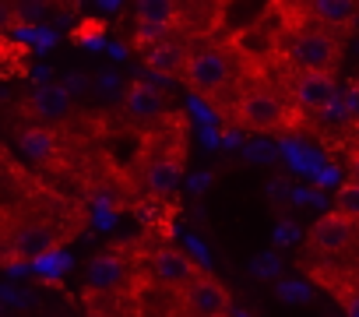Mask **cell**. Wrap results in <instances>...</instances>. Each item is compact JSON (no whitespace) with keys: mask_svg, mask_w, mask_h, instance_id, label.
Here are the masks:
<instances>
[{"mask_svg":"<svg viewBox=\"0 0 359 317\" xmlns=\"http://www.w3.org/2000/svg\"><path fill=\"white\" fill-rule=\"evenodd\" d=\"M184 310L215 317V313H229L233 306H229V292H226L222 282H215L212 275H194L184 285Z\"/></svg>","mask_w":359,"mask_h":317,"instance_id":"6da1fadb","label":"cell"},{"mask_svg":"<svg viewBox=\"0 0 359 317\" xmlns=\"http://www.w3.org/2000/svg\"><path fill=\"white\" fill-rule=\"evenodd\" d=\"M334 208L345 212V215H352V219L359 222V180L338 187V194H334Z\"/></svg>","mask_w":359,"mask_h":317,"instance_id":"ac0fdd59","label":"cell"},{"mask_svg":"<svg viewBox=\"0 0 359 317\" xmlns=\"http://www.w3.org/2000/svg\"><path fill=\"white\" fill-rule=\"evenodd\" d=\"M296 240H299V229H296L292 222H278V226H275V243L289 247V243H296Z\"/></svg>","mask_w":359,"mask_h":317,"instance_id":"603a6c76","label":"cell"},{"mask_svg":"<svg viewBox=\"0 0 359 317\" xmlns=\"http://www.w3.org/2000/svg\"><path fill=\"white\" fill-rule=\"evenodd\" d=\"M53 243H57V233L50 229V226H43V222H29V226H22L15 236H11V257H22V261H36L39 254H46V250H53Z\"/></svg>","mask_w":359,"mask_h":317,"instance_id":"9c48e42d","label":"cell"},{"mask_svg":"<svg viewBox=\"0 0 359 317\" xmlns=\"http://www.w3.org/2000/svg\"><path fill=\"white\" fill-rule=\"evenodd\" d=\"M180 177H184V158H180V151L155 158V163L148 166V173H144L148 191H151V194H158V198L172 194V191H176V184H180Z\"/></svg>","mask_w":359,"mask_h":317,"instance_id":"30bf717a","label":"cell"},{"mask_svg":"<svg viewBox=\"0 0 359 317\" xmlns=\"http://www.w3.org/2000/svg\"><path fill=\"white\" fill-rule=\"evenodd\" d=\"M250 271H254L257 278H278V271H282V257H278L275 250H261V254H254Z\"/></svg>","mask_w":359,"mask_h":317,"instance_id":"e0dca14e","label":"cell"},{"mask_svg":"<svg viewBox=\"0 0 359 317\" xmlns=\"http://www.w3.org/2000/svg\"><path fill=\"white\" fill-rule=\"evenodd\" d=\"M345 106H348V120H355V123H359V85H352V88H348Z\"/></svg>","mask_w":359,"mask_h":317,"instance_id":"d4e9b609","label":"cell"},{"mask_svg":"<svg viewBox=\"0 0 359 317\" xmlns=\"http://www.w3.org/2000/svg\"><path fill=\"white\" fill-rule=\"evenodd\" d=\"M247 158H257V163H264V158H271V151H268V144H250V148H247Z\"/></svg>","mask_w":359,"mask_h":317,"instance_id":"4316f807","label":"cell"},{"mask_svg":"<svg viewBox=\"0 0 359 317\" xmlns=\"http://www.w3.org/2000/svg\"><path fill=\"white\" fill-rule=\"evenodd\" d=\"M310 11L334 29H345L355 18V0H310Z\"/></svg>","mask_w":359,"mask_h":317,"instance_id":"5bb4252c","label":"cell"},{"mask_svg":"<svg viewBox=\"0 0 359 317\" xmlns=\"http://www.w3.org/2000/svg\"><path fill=\"white\" fill-rule=\"evenodd\" d=\"M341 310H345L348 317H359V292H352V296H345V299H341Z\"/></svg>","mask_w":359,"mask_h":317,"instance_id":"484cf974","label":"cell"},{"mask_svg":"<svg viewBox=\"0 0 359 317\" xmlns=\"http://www.w3.org/2000/svg\"><path fill=\"white\" fill-rule=\"evenodd\" d=\"M165 32H169V22H148V18H137V39H141V43H162Z\"/></svg>","mask_w":359,"mask_h":317,"instance_id":"44dd1931","label":"cell"},{"mask_svg":"<svg viewBox=\"0 0 359 317\" xmlns=\"http://www.w3.org/2000/svg\"><path fill=\"white\" fill-rule=\"evenodd\" d=\"M292 95L303 109H324L338 92H334V78L327 71H317V67H303V74L296 78L292 85Z\"/></svg>","mask_w":359,"mask_h":317,"instance_id":"8992f818","label":"cell"},{"mask_svg":"<svg viewBox=\"0 0 359 317\" xmlns=\"http://www.w3.org/2000/svg\"><path fill=\"white\" fill-rule=\"evenodd\" d=\"M289 53H292V60H296L299 67L327 71V67L338 60V43H334L327 32H320V29H306V32H299V36L292 39Z\"/></svg>","mask_w":359,"mask_h":317,"instance_id":"3957f363","label":"cell"},{"mask_svg":"<svg viewBox=\"0 0 359 317\" xmlns=\"http://www.w3.org/2000/svg\"><path fill=\"white\" fill-rule=\"evenodd\" d=\"M123 275H127V261L116 250H106L88 261L85 285H88V292H116L123 285Z\"/></svg>","mask_w":359,"mask_h":317,"instance_id":"52a82bcc","label":"cell"},{"mask_svg":"<svg viewBox=\"0 0 359 317\" xmlns=\"http://www.w3.org/2000/svg\"><path fill=\"white\" fill-rule=\"evenodd\" d=\"M208 180H212L208 173H198V177L191 180V191H205V187H208Z\"/></svg>","mask_w":359,"mask_h":317,"instance_id":"f1b7e54d","label":"cell"},{"mask_svg":"<svg viewBox=\"0 0 359 317\" xmlns=\"http://www.w3.org/2000/svg\"><path fill=\"white\" fill-rule=\"evenodd\" d=\"M22 22H39L50 15V0H15V8H11Z\"/></svg>","mask_w":359,"mask_h":317,"instance_id":"ffe728a7","label":"cell"},{"mask_svg":"<svg viewBox=\"0 0 359 317\" xmlns=\"http://www.w3.org/2000/svg\"><path fill=\"white\" fill-rule=\"evenodd\" d=\"M348 177H352V180H359V148L348 155Z\"/></svg>","mask_w":359,"mask_h":317,"instance_id":"83f0119b","label":"cell"},{"mask_svg":"<svg viewBox=\"0 0 359 317\" xmlns=\"http://www.w3.org/2000/svg\"><path fill=\"white\" fill-rule=\"evenodd\" d=\"M36 261H39L36 268H39V271H46V275H57V271H64V268L71 264V257H67V254H57V257H53L50 250H46V254H39Z\"/></svg>","mask_w":359,"mask_h":317,"instance_id":"7402d4cb","label":"cell"},{"mask_svg":"<svg viewBox=\"0 0 359 317\" xmlns=\"http://www.w3.org/2000/svg\"><path fill=\"white\" fill-rule=\"evenodd\" d=\"M352 240H355V219L345 215V212H338V208L327 212V215H320L313 222V229H310V243L317 250H324V254H338Z\"/></svg>","mask_w":359,"mask_h":317,"instance_id":"277c9868","label":"cell"},{"mask_svg":"<svg viewBox=\"0 0 359 317\" xmlns=\"http://www.w3.org/2000/svg\"><path fill=\"white\" fill-rule=\"evenodd\" d=\"M240 120L254 130H275L285 123V106L271 95V92H247L240 99Z\"/></svg>","mask_w":359,"mask_h":317,"instance_id":"5b68a950","label":"cell"},{"mask_svg":"<svg viewBox=\"0 0 359 317\" xmlns=\"http://www.w3.org/2000/svg\"><path fill=\"white\" fill-rule=\"evenodd\" d=\"M99 88H102L106 95L120 92V74H116V71H102V74H99Z\"/></svg>","mask_w":359,"mask_h":317,"instance_id":"cb8c5ba5","label":"cell"},{"mask_svg":"<svg viewBox=\"0 0 359 317\" xmlns=\"http://www.w3.org/2000/svg\"><path fill=\"white\" fill-rule=\"evenodd\" d=\"M67 88H71V92H81V88H85V78L71 74V78H67Z\"/></svg>","mask_w":359,"mask_h":317,"instance_id":"f546056e","label":"cell"},{"mask_svg":"<svg viewBox=\"0 0 359 317\" xmlns=\"http://www.w3.org/2000/svg\"><path fill=\"white\" fill-rule=\"evenodd\" d=\"M134 8H137V18H148V22H172L176 0H134Z\"/></svg>","mask_w":359,"mask_h":317,"instance_id":"2e32d148","label":"cell"},{"mask_svg":"<svg viewBox=\"0 0 359 317\" xmlns=\"http://www.w3.org/2000/svg\"><path fill=\"white\" fill-rule=\"evenodd\" d=\"M148 67H155V71H165V74H180L187 67V53H184V46H176V43H155V50L148 53Z\"/></svg>","mask_w":359,"mask_h":317,"instance_id":"9a60e30c","label":"cell"},{"mask_svg":"<svg viewBox=\"0 0 359 317\" xmlns=\"http://www.w3.org/2000/svg\"><path fill=\"white\" fill-rule=\"evenodd\" d=\"M71 95L74 92L67 85H39L36 95H32V113L43 116V120H60L71 109Z\"/></svg>","mask_w":359,"mask_h":317,"instance_id":"8fae6325","label":"cell"},{"mask_svg":"<svg viewBox=\"0 0 359 317\" xmlns=\"http://www.w3.org/2000/svg\"><path fill=\"white\" fill-rule=\"evenodd\" d=\"M151 275H155L162 285H180V289H184V285L198 275V264H194L184 250L162 247V250H155V257H151Z\"/></svg>","mask_w":359,"mask_h":317,"instance_id":"ba28073f","label":"cell"},{"mask_svg":"<svg viewBox=\"0 0 359 317\" xmlns=\"http://www.w3.org/2000/svg\"><path fill=\"white\" fill-rule=\"evenodd\" d=\"M18 148H22L25 158H32V163H46V158L57 151V137L43 127H29V130L18 134Z\"/></svg>","mask_w":359,"mask_h":317,"instance_id":"4fadbf2b","label":"cell"},{"mask_svg":"<svg viewBox=\"0 0 359 317\" xmlns=\"http://www.w3.org/2000/svg\"><path fill=\"white\" fill-rule=\"evenodd\" d=\"M184 78H187V85L198 88V92H219V88L229 81V60H226L219 50L191 53V57H187V67H184Z\"/></svg>","mask_w":359,"mask_h":317,"instance_id":"7a4b0ae2","label":"cell"},{"mask_svg":"<svg viewBox=\"0 0 359 317\" xmlns=\"http://www.w3.org/2000/svg\"><path fill=\"white\" fill-rule=\"evenodd\" d=\"M127 109H130V116H137V120H155V116L165 113V95H162V88H155V85H148V81H137V85L127 92Z\"/></svg>","mask_w":359,"mask_h":317,"instance_id":"7c38bea8","label":"cell"},{"mask_svg":"<svg viewBox=\"0 0 359 317\" xmlns=\"http://www.w3.org/2000/svg\"><path fill=\"white\" fill-rule=\"evenodd\" d=\"M278 299H282V303H310V299H313V289H310L306 282H292V278L285 282V278H282V282H278Z\"/></svg>","mask_w":359,"mask_h":317,"instance_id":"d6986e66","label":"cell"}]
</instances>
